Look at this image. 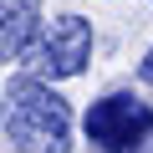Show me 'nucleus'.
<instances>
[{
	"label": "nucleus",
	"mask_w": 153,
	"mask_h": 153,
	"mask_svg": "<svg viewBox=\"0 0 153 153\" xmlns=\"http://www.w3.org/2000/svg\"><path fill=\"white\" fill-rule=\"evenodd\" d=\"M0 117L21 153H71V112L41 76H16Z\"/></svg>",
	"instance_id": "nucleus-1"
},
{
	"label": "nucleus",
	"mask_w": 153,
	"mask_h": 153,
	"mask_svg": "<svg viewBox=\"0 0 153 153\" xmlns=\"http://www.w3.org/2000/svg\"><path fill=\"white\" fill-rule=\"evenodd\" d=\"M87 138L102 153H153V107L138 102L133 92H112V97L92 102Z\"/></svg>",
	"instance_id": "nucleus-2"
},
{
	"label": "nucleus",
	"mask_w": 153,
	"mask_h": 153,
	"mask_svg": "<svg viewBox=\"0 0 153 153\" xmlns=\"http://www.w3.org/2000/svg\"><path fill=\"white\" fill-rule=\"evenodd\" d=\"M31 66L41 76H76L92 56V21L82 16H56L46 31H36V41L26 46Z\"/></svg>",
	"instance_id": "nucleus-3"
},
{
	"label": "nucleus",
	"mask_w": 153,
	"mask_h": 153,
	"mask_svg": "<svg viewBox=\"0 0 153 153\" xmlns=\"http://www.w3.org/2000/svg\"><path fill=\"white\" fill-rule=\"evenodd\" d=\"M41 31V0H0V66L26 56Z\"/></svg>",
	"instance_id": "nucleus-4"
},
{
	"label": "nucleus",
	"mask_w": 153,
	"mask_h": 153,
	"mask_svg": "<svg viewBox=\"0 0 153 153\" xmlns=\"http://www.w3.org/2000/svg\"><path fill=\"white\" fill-rule=\"evenodd\" d=\"M138 76H143V82H148V87H153V51H148V56H143V66H138Z\"/></svg>",
	"instance_id": "nucleus-5"
}]
</instances>
